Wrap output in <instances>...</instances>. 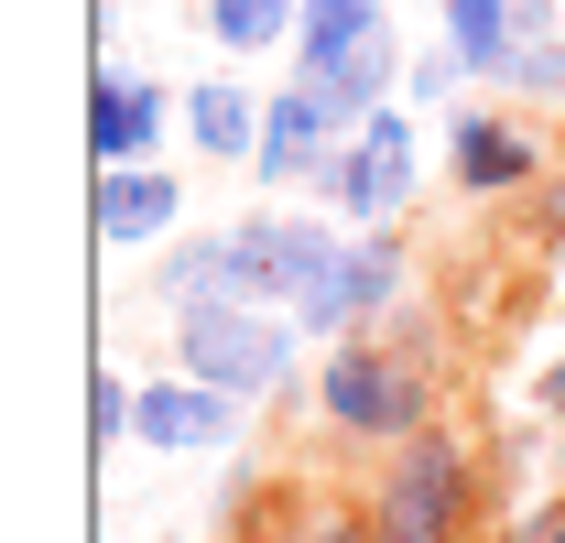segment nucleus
<instances>
[{
	"mask_svg": "<svg viewBox=\"0 0 565 543\" xmlns=\"http://www.w3.org/2000/svg\"><path fill=\"white\" fill-rule=\"evenodd\" d=\"M316 413H327V435L338 446H370V457H392V446H414L424 424H435V359H414L403 338H338L316 359Z\"/></svg>",
	"mask_w": 565,
	"mask_h": 543,
	"instance_id": "obj_1",
	"label": "nucleus"
},
{
	"mask_svg": "<svg viewBox=\"0 0 565 543\" xmlns=\"http://www.w3.org/2000/svg\"><path fill=\"white\" fill-rule=\"evenodd\" d=\"M479 500H490V457H479V435H457V424L435 413L414 446L381 457L370 522H381V543H479Z\"/></svg>",
	"mask_w": 565,
	"mask_h": 543,
	"instance_id": "obj_2",
	"label": "nucleus"
},
{
	"mask_svg": "<svg viewBox=\"0 0 565 543\" xmlns=\"http://www.w3.org/2000/svg\"><path fill=\"white\" fill-rule=\"evenodd\" d=\"M294 359H305V327L282 305H196V316H174V370L228 392L239 413L294 392Z\"/></svg>",
	"mask_w": 565,
	"mask_h": 543,
	"instance_id": "obj_3",
	"label": "nucleus"
},
{
	"mask_svg": "<svg viewBox=\"0 0 565 543\" xmlns=\"http://www.w3.org/2000/svg\"><path fill=\"white\" fill-rule=\"evenodd\" d=\"M414 196H424V152H414V120H403V109H370V120L327 152V174L305 185V206H327L338 228H403Z\"/></svg>",
	"mask_w": 565,
	"mask_h": 543,
	"instance_id": "obj_4",
	"label": "nucleus"
},
{
	"mask_svg": "<svg viewBox=\"0 0 565 543\" xmlns=\"http://www.w3.org/2000/svg\"><path fill=\"white\" fill-rule=\"evenodd\" d=\"M349 251V228L327 206H262V217H228V262H239V305H305Z\"/></svg>",
	"mask_w": 565,
	"mask_h": 543,
	"instance_id": "obj_5",
	"label": "nucleus"
},
{
	"mask_svg": "<svg viewBox=\"0 0 565 543\" xmlns=\"http://www.w3.org/2000/svg\"><path fill=\"white\" fill-rule=\"evenodd\" d=\"M414 305V251H403V228H349V251H338V272L294 305V327L316 348L338 338H370V327H392Z\"/></svg>",
	"mask_w": 565,
	"mask_h": 543,
	"instance_id": "obj_6",
	"label": "nucleus"
},
{
	"mask_svg": "<svg viewBox=\"0 0 565 543\" xmlns=\"http://www.w3.org/2000/svg\"><path fill=\"white\" fill-rule=\"evenodd\" d=\"M87 228H98V251H163V239H185V174H163V163H98Z\"/></svg>",
	"mask_w": 565,
	"mask_h": 543,
	"instance_id": "obj_7",
	"label": "nucleus"
},
{
	"mask_svg": "<svg viewBox=\"0 0 565 543\" xmlns=\"http://www.w3.org/2000/svg\"><path fill=\"white\" fill-rule=\"evenodd\" d=\"M338 141H349V120L294 76V87H273V120H262V152H250V185H273V196L294 206L316 174H327V152H338Z\"/></svg>",
	"mask_w": 565,
	"mask_h": 543,
	"instance_id": "obj_8",
	"label": "nucleus"
},
{
	"mask_svg": "<svg viewBox=\"0 0 565 543\" xmlns=\"http://www.w3.org/2000/svg\"><path fill=\"white\" fill-rule=\"evenodd\" d=\"M446 185H457V196H522V185H544V141L468 98V109L446 120Z\"/></svg>",
	"mask_w": 565,
	"mask_h": 543,
	"instance_id": "obj_9",
	"label": "nucleus"
},
{
	"mask_svg": "<svg viewBox=\"0 0 565 543\" xmlns=\"http://www.w3.org/2000/svg\"><path fill=\"white\" fill-rule=\"evenodd\" d=\"M141 446H152V457H207V446H239V403L207 392V381H185V370H163V381H141Z\"/></svg>",
	"mask_w": 565,
	"mask_h": 543,
	"instance_id": "obj_10",
	"label": "nucleus"
},
{
	"mask_svg": "<svg viewBox=\"0 0 565 543\" xmlns=\"http://www.w3.org/2000/svg\"><path fill=\"white\" fill-rule=\"evenodd\" d=\"M163 120H174V98L141 66H98V87H87V152L98 163H152Z\"/></svg>",
	"mask_w": 565,
	"mask_h": 543,
	"instance_id": "obj_11",
	"label": "nucleus"
},
{
	"mask_svg": "<svg viewBox=\"0 0 565 543\" xmlns=\"http://www.w3.org/2000/svg\"><path fill=\"white\" fill-rule=\"evenodd\" d=\"M262 120H273V98H262V87H239V76L185 87V141H196L207 163H250V152H262Z\"/></svg>",
	"mask_w": 565,
	"mask_h": 543,
	"instance_id": "obj_12",
	"label": "nucleus"
},
{
	"mask_svg": "<svg viewBox=\"0 0 565 543\" xmlns=\"http://www.w3.org/2000/svg\"><path fill=\"white\" fill-rule=\"evenodd\" d=\"M152 305H163V316H196V305H239V262H228V228L163 239V262H152Z\"/></svg>",
	"mask_w": 565,
	"mask_h": 543,
	"instance_id": "obj_13",
	"label": "nucleus"
},
{
	"mask_svg": "<svg viewBox=\"0 0 565 543\" xmlns=\"http://www.w3.org/2000/svg\"><path fill=\"white\" fill-rule=\"evenodd\" d=\"M403 76H414V55H403V33H370L359 55H338V66H316L305 87H316V98H327V109H338V120L359 131L370 109H392V87H403Z\"/></svg>",
	"mask_w": 565,
	"mask_h": 543,
	"instance_id": "obj_14",
	"label": "nucleus"
},
{
	"mask_svg": "<svg viewBox=\"0 0 565 543\" xmlns=\"http://www.w3.org/2000/svg\"><path fill=\"white\" fill-rule=\"evenodd\" d=\"M435 11H446L435 44H457V66L479 76V87H500L511 55H522V0H435Z\"/></svg>",
	"mask_w": 565,
	"mask_h": 543,
	"instance_id": "obj_15",
	"label": "nucleus"
},
{
	"mask_svg": "<svg viewBox=\"0 0 565 543\" xmlns=\"http://www.w3.org/2000/svg\"><path fill=\"white\" fill-rule=\"evenodd\" d=\"M370 33H392V0H305V33H294V66H338V55H359Z\"/></svg>",
	"mask_w": 565,
	"mask_h": 543,
	"instance_id": "obj_16",
	"label": "nucleus"
},
{
	"mask_svg": "<svg viewBox=\"0 0 565 543\" xmlns=\"http://www.w3.org/2000/svg\"><path fill=\"white\" fill-rule=\"evenodd\" d=\"M196 22H207L217 55H273V44H294V33H305V0H207Z\"/></svg>",
	"mask_w": 565,
	"mask_h": 543,
	"instance_id": "obj_17",
	"label": "nucleus"
},
{
	"mask_svg": "<svg viewBox=\"0 0 565 543\" xmlns=\"http://www.w3.org/2000/svg\"><path fill=\"white\" fill-rule=\"evenodd\" d=\"M120 435H141V392L120 370H98L87 381V446H120Z\"/></svg>",
	"mask_w": 565,
	"mask_h": 543,
	"instance_id": "obj_18",
	"label": "nucleus"
},
{
	"mask_svg": "<svg viewBox=\"0 0 565 543\" xmlns=\"http://www.w3.org/2000/svg\"><path fill=\"white\" fill-rule=\"evenodd\" d=\"M403 87H414V98H435V109H457V87H479V76L457 66V44H424V55H414V76H403Z\"/></svg>",
	"mask_w": 565,
	"mask_h": 543,
	"instance_id": "obj_19",
	"label": "nucleus"
},
{
	"mask_svg": "<svg viewBox=\"0 0 565 543\" xmlns=\"http://www.w3.org/2000/svg\"><path fill=\"white\" fill-rule=\"evenodd\" d=\"M555 87H565V44H522L500 76V98H555Z\"/></svg>",
	"mask_w": 565,
	"mask_h": 543,
	"instance_id": "obj_20",
	"label": "nucleus"
},
{
	"mask_svg": "<svg viewBox=\"0 0 565 543\" xmlns=\"http://www.w3.org/2000/svg\"><path fill=\"white\" fill-rule=\"evenodd\" d=\"M305 543H381V522H370V511H327Z\"/></svg>",
	"mask_w": 565,
	"mask_h": 543,
	"instance_id": "obj_21",
	"label": "nucleus"
},
{
	"mask_svg": "<svg viewBox=\"0 0 565 543\" xmlns=\"http://www.w3.org/2000/svg\"><path fill=\"white\" fill-rule=\"evenodd\" d=\"M533 239H565V185H544V196H533Z\"/></svg>",
	"mask_w": 565,
	"mask_h": 543,
	"instance_id": "obj_22",
	"label": "nucleus"
},
{
	"mask_svg": "<svg viewBox=\"0 0 565 543\" xmlns=\"http://www.w3.org/2000/svg\"><path fill=\"white\" fill-rule=\"evenodd\" d=\"M533 543H565V500H544V511H533Z\"/></svg>",
	"mask_w": 565,
	"mask_h": 543,
	"instance_id": "obj_23",
	"label": "nucleus"
},
{
	"mask_svg": "<svg viewBox=\"0 0 565 543\" xmlns=\"http://www.w3.org/2000/svg\"><path fill=\"white\" fill-rule=\"evenodd\" d=\"M479 543H533V533H479Z\"/></svg>",
	"mask_w": 565,
	"mask_h": 543,
	"instance_id": "obj_24",
	"label": "nucleus"
}]
</instances>
